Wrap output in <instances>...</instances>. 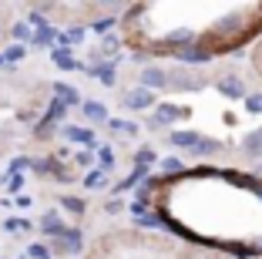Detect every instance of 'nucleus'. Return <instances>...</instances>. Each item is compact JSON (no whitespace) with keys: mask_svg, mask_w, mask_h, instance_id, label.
I'll use <instances>...</instances> for the list:
<instances>
[{"mask_svg":"<svg viewBox=\"0 0 262 259\" xmlns=\"http://www.w3.org/2000/svg\"><path fill=\"white\" fill-rule=\"evenodd\" d=\"M158 101H155L151 91H145V88H135V91L124 94V108H131V111H148V108H155Z\"/></svg>","mask_w":262,"mask_h":259,"instance_id":"obj_1","label":"nucleus"},{"mask_svg":"<svg viewBox=\"0 0 262 259\" xmlns=\"http://www.w3.org/2000/svg\"><path fill=\"white\" fill-rule=\"evenodd\" d=\"M141 88H145V91L168 88V74H165L162 68H145V71H141Z\"/></svg>","mask_w":262,"mask_h":259,"instance_id":"obj_2","label":"nucleus"},{"mask_svg":"<svg viewBox=\"0 0 262 259\" xmlns=\"http://www.w3.org/2000/svg\"><path fill=\"white\" fill-rule=\"evenodd\" d=\"M182 108H175V105H155V118H151V128H158V125H168V122H175V118H182Z\"/></svg>","mask_w":262,"mask_h":259,"instance_id":"obj_3","label":"nucleus"},{"mask_svg":"<svg viewBox=\"0 0 262 259\" xmlns=\"http://www.w3.org/2000/svg\"><path fill=\"white\" fill-rule=\"evenodd\" d=\"M81 111H84V118H88V122H94V125L108 122V108L101 105V101H84V105H81Z\"/></svg>","mask_w":262,"mask_h":259,"instance_id":"obj_4","label":"nucleus"},{"mask_svg":"<svg viewBox=\"0 0 262 259\" xmlns=\"http://www.w3.org/2000/svg\"><path fill=\"white\" fill-rule=\"evenodd\" d=\"M192 152L199 155V158H208V155H219L222 152V142H215V138H199L192 145Z\"/></svg>","mask_w":262,"mask_h":259,"instance_id":"obj_5","label":"nucleus"},{"mask_svg":"<svg viewBox=\"0 0 262 259\" xmlns=\"http://www.w3.org/2000/svg\"><path fill=\"white\" fill-rule=\"evenodd\" d=\"M178 57V61H188V64H205L212 54L208 51H199V47H185V51H171Z\"/></svg>","mask_w":262,"mask_h":259,"instance_id":"obj_6","label":"nucleus"},{"mask_svg":"<svg viewBox=\"0 0 262 259\" xmlns=\"http://www.w3.org/2000/svg\"><path fill=\"white\" fill-rule=\"evenodd\" d=\"M168 84L185 88V91H199V88H202V81H192V74H188V71H175V74H168Z\"/></svg>","mask_w":262,"mask_h":259,"instance_id":"obj_7","label":"nucleus"},{"mask_svg":"<svg viewBox=\"0 0 262 259\" xmlns=\"http://www.w3.org/2000/svg\"><path fill=\"white\" fill-rule=\"evenodd\" d=\"M219 91H222L225 98H242V94H246V88H242L239 77H222V81H219Z\"/></svg>","mask_w":262,"mask_h":259,"instance_id":"obj_8","label":"nucleus"},{"mask_svg":"<svg viewBox=\"0 0 262 259\" xmlns=\"http://www.w3.org/2000/svg\"><path fill=\"white\" fill-rule=\"evenodd\" d=\"M64 135H68L71 142H81V145H94V131H91V128H77V125H68V128H64Z\"/></svg>","mask_w":262,"mask_h":259,"instance_id":"obj_9","label":"nucleus"},{"mask_svg":"<svg viewBox=\"0 0 262 259\" xmlns=\"http://www.w3.org/2000/svg\"><path fill=\"white\" fill-rule=\"evenodd\" d=\"M199 131H171V138H168V142H171V145H175V148H192L195 145V142H199Z\"/></svg>","mask_w":262,"mask_h":259,"instance_id":"obj_10","label":"nucleus"},{"mask_svg":"<svg viewBox=\"0 0 262 259\" xmlns=\"http://www.w3.org/2000/svg\"><path fill=\"white\" fill-rule=\"evenodd\" d=\"M61 249H64V252H81V232H77V229H64Z\"/></svg>","mask_w":262,"mask_h":259,"instance_id":"obj_11","label":"nucleus"},{"mask_svg":"<svg viewBox=\"0 0 262 259\" xmlns=\"http://www.w3.org/2000/svg\"><path fill=\"white\" fill-rule=\"evenodd\" d=\"M40 229H44L47 236H64V222L57 219L54 212H51V215H44V219H40Z\"/></svg>","mask_w":262,"mask_h":259,"instance_id":"obj_12","label":"nucleus"},{"mask_svg":"<svg viewBox=\"0 0 262 259\" xmlns=\"http://www.w3.org/2000/svg\"><path fill=\"white\" fill-rule=\"evenodd\" d=\"M54 94H57V101H64V105H81V98H77V91L74 88H68V84H54Z\"/></svg>","mask_w":262,"mask_h":259,"instance_id":"obj_13","label":"nucleus"},{"mask_svg":"<svg viewBox=\"0 0 262 259\" xmlns=\"http://www.w3.org/2000/svg\"><path fill=\"white\" fill-rule=\"evenodd\" d=\"M242 148H246L249 155H262V128H259V131H252V135L242 142Z\"/></svg>","mask_w":262,"mask_h":259,"instance_id":"obj_14","label":"nucleus"},{"mask_svg":"<svg viewBox=\"0 0 262 259\" xmlns=\"http://www.w3.org/2000/svg\"><path fill=\"white\" fill-rule=\"evenodd\" d=\"M51 54H54V64H57V68H68V71L77 68V61L68 54V47H57V51H51Z\"/></svg>","mask_w":262,"mask_h":259,"instance_id":"obj_15","label":"nucleus"},{"mask_svg":"<svg viewBox=\"0 0 262 259\" xmlns=\"http://www.w3.org/2000/svg\"><path fill=\"white\" fill-rule=\"evenodd\" d=\"M108 125H111V131H118V135H135V131H138V125H131V122H121V118H115V122L108 118Z\"/></svg>","mask_w":262,"mask_h":259,"instance_id":"obj_16","label":"nucleus"},{"mask_svg":"<svg viewBox=\"0 0 262 259\" xmlns=\"http://www.w3.org/2000/svg\"><path fill=\"white\" fill-rule=\"evenodd\" d=\"M64 111H68V105L54 98V101H51V108H47V122H57V118H61ZM47 122H44V125H47Z\"/></svg>","mask_w":262,"mask_h":259,"instance_id":"obj_17","label":"nucleus"},{"mask_svg":"<svg viewBox=\"0 0 262 259\" xmlns=\"http://www.w3.org/2000/svg\"><path fill=\"white\" fill-rule=\"evenodd\" d=\"M61 206L71 209V212H77V215L84 212V202H81V198H74V195H64V198H61Z\"/></svg>","mask_w":262,"mask_h":259,"instance_id":"obj_18","label":"nucleus"},{"mask_svg":"<svg viewBox=\"0 0 262 259\" xmlns=\"http://www.w3.org/2000/svg\"><path fill=\"white\" fill-rule=\"evenodd\" d=\"M155 158H158V155H155L151 152V148H141V152L138 155H135V162H138V168H148V165H151V162Z\"/></svg>","mask_w":262,"mask_h":259,"instance_id":"obj_19","label":"nucleus"},{"mask_svg":"<svg viewBox=\"0 0 262 259\" xmlns=\"http://www.w3.org/2000/svg\"><path fill=\"white\" fill-rule=\"evenodd\" d=\"M165 41H168V44H188V41H192V31H171Z\"/></svg>","mask_w":262,"mask_h":259,"instance_id":"obj_20","label":"nucleus"},{"mask_svg":"<svg viewBox=\"0 0 262 259\" xmlns=\"http://www.w3.org/2000/svg\"><path fill=\"white\" fill-rule=\"evenodd\" d=\"M98 162H101V172H108L111 165H115V152L111 148H101V155H98Z\"/></svg>","mask_w":262,"mask_h":259,"instance_id":"obj_21","label":"nucleus"},{"mask_svg":"<svg viewBox=\"0 0 262 259\" xmlns=\"http://www.w3.org/2000/svg\"><path fill=\"white\" fill-rule=\"evenodd\" d=\"M246 111L262 114V94H249V98H246Z\"/></svg>","mask_w":262,"mask_h":259,"instance_id":"obj_22","label":"nucleus"},{"mask_svg":"<svg viewBox=\"0 0 262 259\" xmlns=\"http://www.w3.org/2000/svg\"><path fill=\"white\" fill-rule=\"evenodd\" d=\"M94 74H98L101 84H115V68H111V64H108V68H98Z\"/></svg>","mask_w":262,"mask_h":259,"instance_id":"obj_23","label":"nucleus"},{"mask_svg":"<svg viewBox=\"0 0 262 259\" xmlns=\"http://www.w3.org/2000/svg\"><path fill=\"white\" fill-rule=\"evenodd\" d=\"M84 185H88V189H101V185H104V172H101V168H98V172H91V175L84 178Z\"/></svg>","mask_w":262,"mask_h":259,"instance_id":"obj_24","label":"nucleus"},{"mask_svg":"<svg viewBox=\"0 0 262 259\" xmlns=\"http://www.w3.org/2000/svg\"><path fill=\"white\" fill-rule=\"evenodd\" d=\"M14 37L17 41H31V27H27V24H14Z\"/></svg>","mask_w":262,"mask_h":259,"instance_id":"obj_25","label":"nucleus"},{"mask_svg":"<svg viewBox=\"0 0 262 259\" xmlns=\"http://www.w3.org/2000/svg\"><path fill=\"white\" fill-rule=\"evenodd\" d=\"M81 37H84V31H81V27H74V31H68V34H64V44H77V41H81Z\"/></svg>","mask_w":262,"mask_h":259,"instance_id":"obj_26","label":"nucleus"},{"mask_svg":"<svg viewBox=\"0 0 262 259\" xmlns=\"http://www.w3.org/2000/svg\"><path fill=\"white\" fill-rule=\"evenodd\" d=\"M111 27H115V21H111V17H104V21H94V31H98V34L111 31Z\"/></svg>","mask_w":262,"mask_h":259,"instance_id":"obj_27","label":"nucleus"},{"mask_svg":"<svg viewBox=\"0 0 262 259\" xmlns=\"http://www.w3.org/2000/svg\"><path fill=\"white\" fill-rule=\"evenodd\" d=\"M17 57H24V47H20V44H14L7 54H4V61H17Z\"/></svg>","mask_w":262,"mask_h":259,"instance_id":"obj_28","label":"nucleus"},{"mask_svg":"<svg viewBox=\"0 0 262 259\" xmlns=\"http://www.w3.org/2000/svg\"><path fill=\"white\" fill-rule=\"evenodd\" d=\"M165 172H171V175L182 172V158H165Z\"/></svg>","mask_w":262,"mask_h":259,"instance_id":"obj_29","label":"nucleus"},{"mask_svg":"<svg viewBox=\"0 0 262 259\" xmlns=\"http://www.w3.org/2000/svg\"><path fill=\"white\" fill-rule=\"evenodd\" d=\"M31 256L34 259H47V249H44V246H31Z\"/></svg>","mask_w":262,"mask_h":259,"instance_id":"obj_30","label":"nucleus"},{"mask_svg":"<svg viewBox=\"0 0 262 259\" xmlns=\"http://www.w3.org/2000/svg\"><path fill=\"white\" fill-rule=\"evenodd\" d=\"M104 51H108V54H111V51H118V41H115V37H108V41H104Z\"/></svg>","mask_w":262,"mask_h":259,"instance_id":"obj_31","label":"nucleus"}]
</instances>
